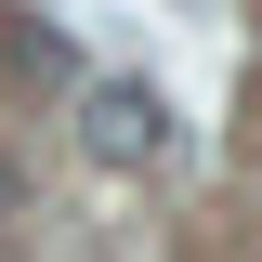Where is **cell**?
Listing matches in <instances>:
<instances>
[{
    "label": "cell",
    "instance_id": "obj_2",
    "mask_svg": "<svg viewBox=\"0 0 262 262\" xmlns=\"http://www.w3.org/2000/svg\"><path fill=\"white\" fill-rule=\"evenodd\" d=\"M0 210H13V170H0Z\"/></svg>",
    "mask_w": 262,
    "mask_h": 262
},
{
    "label": "cell",
    "instance_id": "obj_1",
    "mask_svg": "<svg viewBox=\"0 0 262 262\" xmlns=\"http://www.w3.org/2000/svg\"><path fill=\"white\" fill-rule=\"evenodd\" d=\"M79 144H92L105 170H170V105L144 92V79H92V92H79Z\"/></svg>",
    "mask_w": 262,
    "mask_h": 262
}]
</instances>
